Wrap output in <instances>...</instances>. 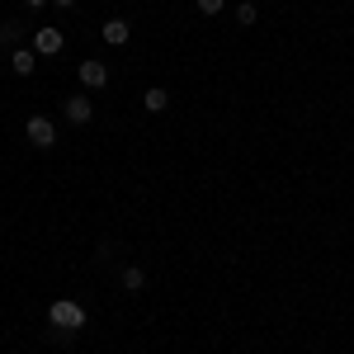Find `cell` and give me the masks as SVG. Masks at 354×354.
I'll list each match as a JSON object with an SVG mask.
<instances>
[{"label":"cell","mask_w":354,"mask_h":354,"mask_svg":"<svg viewBox=\"0 0 354 354\" xmlns=\"http://www.w3.org/2000/svg\"><path fill=\"white\" fill-rule=\"evenodd\" d=\"M48 322H53V330H62V335H71V330L85 326V307L71 298H57L53 307H48Z\"/></svg>","instance_id":"obj_1"},{"label":"cell","mask_w":354,"mask_h":354,"mask_svg":"<svg viewBox=\"0 0 354 354\" xmlns=\"http://www.w3.org/2000/svg\"><path fill=\"white\" fill-rule=\"evenodd\" d=\"M28 142H33V147H53L57 142V128H53V118H28Z\"/></svg>","instance_id":"obj_4"},{"label":"cell","mask_w":354,"mask_h":354,"mask_svg":"<svg viewBox=\"0 0 354 354\" xmlns=\"http://www.w3.org/2000/svg\"><path fill=\"white\" fill-rule=\"evenodd\" d=\"M142 104H147L151 113H165V104H170V95H165V90H147V95H142Z\"/></svg>","instance_id":"obj_8"},{"label":"cell","mask_w":354,"mask_h":354,"mask_svg":"<svg viewBox=\"0 0 354 354\" xmlns=\"http://www.w3.org/2000/svg\"><path fill=\"white\" fill-rule=\"evenodd\" d=\"M66 48V38H62V28H38L33 33V53H43V57H57Z\"/></svg>","instance_id":"obj_2"},{"label":"cell","mask_w":354,"mask_h":354,"mask_svg":"<svg viewBox=\"0 0 354 354\" xmlns=\"http://www.w3.org/2000/svg\"><path fill=\"white\" fill-rule=\"evenodd\" d=\"M24 5H28V10H43V5H48V0H24Z\"/></svg>","instance_id":"obj_13"},{"label":"cell","mask_w":354,"mask_h":354,"mask_svg":"<svg viewBox=\"0 0 354 354\" xmlns=\"http://www.w3.org/2000/svg\"><path fill=\"white\" fill-rule=\"evenodd\" d=\"M62 104H66V118H71L76 128H85V123H90V113H95L85 95H71V100H62Z\"/></svg>","instance_id":"obj_5"},{"label":"cell","mask_w":354,"mask_h":354,"mask_svg":"<svg viewBox=\"0 0 354 354\" xmlns=\"http://www.w3.org/2000/svg\"><path fill=\"white\" fill-rule=\"evenodd\" d=\"M100 33H104V43H109V48H123V43H128V19H104Z\"/></svg>","instance_id":"obj_6"},{"label":"cell","mask_w":354,"mask_h":354,"mask_svg":"<svg viewBox=\"0 0 354 354\" xmlns=\"http://www.w3.org/2000/svg\"><path fill=\"white\" fill-rule=\"evenodd\" d=\"M53 5H62V10H71V5H76V0H53Z\"/></svg>","instance_id":"obj_14"},{"label":"cell","mask_w":354,"mask_h":354,"mask_svg":"<svg viewBox=\"0 0 354 354\" xmlns=\"http://www.w3.org/2000/svg\"><path fill=\"white\" fill-rule=\"evenodd\" d=\"M33 71V53L28 48H15V76H28Z\"/></svg>","instance_id":"obj_9"},{"label":"cell","mask_w":354,"mask_h":354,"mask_svg":"<svg viewBox=\"0 0 354 354\" xmlns=\"http://www.w3.org/2000/svg\"><path fill=\"white\" fill-rule=\"evenodd\" d=\"M123 288H128V293H142V288H147V274L137 270V265H128V270H123Z\"/></svg>","instance_id":"obj_7"},{"label":"cell","mask_w":354,"mask_h":354,"mask_svg":"<svg viewBox=\"0 0 354 354\" xmlns=\"http://www.w3.org/2000/svg\"><path fill=\"white\" fill-rule=\"evenodd\" d=\"M10 43H15V28H10V24H0V48H10Z\"/></svg>","instance_id":"obj_12"},{"label":"cell","mask_w":354,"mask_h":354,"mask_svg":"<svg viewBox=\"0 0 354 354\" xmlns=\"http://www.w3.org/2000/svg\"><path fill=\"white\" fill-rule=\"evenodd\" d=\"M76 76H81L85 90H104V85H109V66H104V62H81Z\"/></svg>","instance_id":"obj_3"},{"label":"cell","mask_w":354,"mask_h":354,"mask_svg":"<svg viewBox=\"0 0 354 354\" xmlns=\"http://www.w3.org/2000/svg\"><path fill=\"white\" fill-rule=\"evenodd\" d=\"M255 19H260V10H255L250 0H241V5H236V24H255Z\"/></svg>","instance_id":"obj_10"},{"label":"cell","mask_w":354,"mask_h":354,"mask_svg":"<svg viewBox=\"0 0 354 354\" xmlns=\"http://www.w3.org/2000/svg\"><path fill=\"white\" fill-rule=\"evenodd\" d=\"M227 0H198V15H222Z\"/></svg>","instance_id":"obj_11"}]
</instances>
